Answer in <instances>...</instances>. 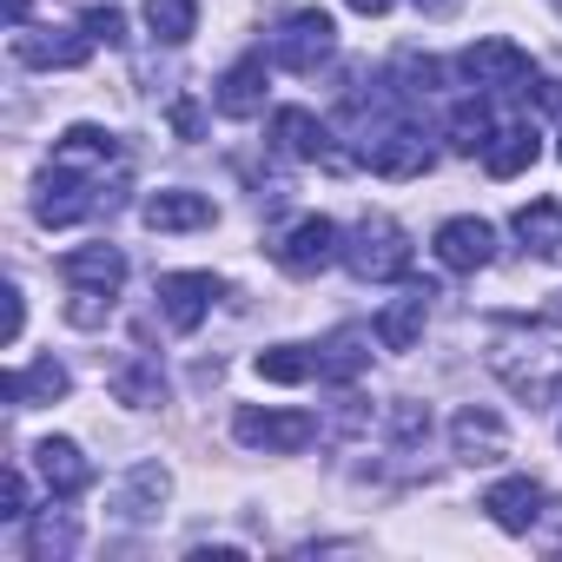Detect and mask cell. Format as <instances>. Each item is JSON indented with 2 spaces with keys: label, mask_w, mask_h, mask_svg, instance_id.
<instances>
[{
  "label": "cell",
  "mask_w": 562,
  "mask_h": 562,
  "mask_svg": "<svg viewBox=\"0 0 562 562\" xmlns=\"http://www.w3.org/2000/svg\"><path fill=\"white\" fill-rule=\"evenodd\" d=\"M490 371H496L516 397H529V404H549V397L562 391V351H555L549 338H529L522 325H503V331L490 338Z\"/></svg>",
  "instance_id": "1"
},
{
  "label": "cell",
  "mask_w": 562,
  "mask_h": 562,
  "mask_svg": "<svg viewBox=\"0 0 562 562\" xmlns=\"http://www.w3.org/2000/svg\"><path fill=\"white\" fill-rule=\"evenodd\" d=\"M345 265L364 278V285L404 278V271H411V238H404V225H397V218H384V212L358 218V225L345 232Z\"/></svg>",
  "instance_id": "2"
},
{
  "label": "cell",
  "mask_w": 562,
  "mask_h": 562,
  "mask_svg": "<svg viewBox=\"0 0 562 562\" xmlns=\"http://www.w3.org/2000/svg\"><path fill=\"white\" fill-rule=\"evenodd\" d=\"M331 54H338V21L318 14V8L285 14L271 34V67H285V74H318Z\"/></svg>",
  "instance_id": "3"
},
{
  "label": "cell",
  "mask_w": 562,
  "mask_h": 562,
  "mask_svg": "<svg viewBox=\"0 0 562 562\" xmlns=\"http://www.w3.org/2000/svg\"><path fill=\"white\" fill-rule=\"evenodd\" d=\"M232 437H238L245 450L299 457V450L318 437V417H305V411H238V417H232Z\"/></svg>",
  "instance_id": "4"
},
{
  "label": "cell",
  "mask_w": 562,
  "mask_h": 562,
  "mask_svg": "<svg viewBox=\"0 0 562 562\" xmlns=\"http://www.w3.org/2000/svg\"><path fill=\"white\" fill-rule=\"evenodd\" d=\"M457 74H463L470 87H490V93H529V54H522L516 41H503V34L463 47Z\"/></svg>",
  "instance_id": "5"
},
{
  "label": "cell",
  "mask_w": 562,
  "mask_h": 562,
  "mask_svg": "<svg viewBox=\"0 0 562 562\" xmlns=\"http://www.w3.org/2000/svg\"><path fill=\"white\" fill-rule=\"evenodd\" d=\"M100 205H113V192L100 199V179H93V172H67V166H47L41 199H34L41 225H74V218H87V212H100Z\"/></svg>",
  "instance_id": "6"
},
{
  "label": "cell",
  "mask_w": 562,
  "mask_h": 562,
  "mask_svg": "<svg viewBox=\"0 0 562 562\" xmlns=\"http://www.w3.org/2000/svg\"><path fill=\"white\" fill-rule=\"evenodd\" d=\"M271 258L285 265V271H299V278H312V271H325L331 258H345V232L331 225V218H318V212H305L285 238L271 245Z\"/></svg>",
  "instance_id": "7"
},
{
  "label": "cell",
  "mask_w": 562,
  "mask_h": 562,
  "mask_svg": "<svg viewBox=\"0 0 562 562\" xmlns=\"http://www.w3.org/2000/svg\"><path fill=\"white\" fill-rule=\"evenodd\" d=\"M364 166L378 179H424L437 166V153H430V139L417 126H384V133L364 139Z\"/></svg>",
  "instance_id": "8"
},
{
  "label": "cell",
  "mask_w": 562,
  "mask_h": 562,
  "mask_svg": "<svg viewBox=\"0 0 562 562\" xmlns=\"http://www.w3.org/2000/svg\"><path fill=\"white\" fill-rule=\"evenodd\" d=\"M153 299H159V312H166L172 331H199L205 312H212V299H218V278L212 271H166Z\"/></svg>",
  "instance_id": "9"
},
{
  "label": "cell",
  "mask_w": 562,
  "mask_h": 562,
  "mask_svg": "<svg viewBox=\"0 0 562 562\" xmlns=\"http://www.w3.org/2000/svg\"><path fill=\"white\" fill-rule=\"evenodd\" d=\"M490 258H496L490 218H443L437 225V265L443 271H483Z\"/></svg>",
  "instance_id": "10"
},
{
  "label": "cell",
  "mask_w": 562,
  "mask_h": 562,
  "mask_svg": "<svg viewBox=\"0 0 562 562\" xmlns=\"http://www.w3.org/2000/svg\"><path fill=\"white\" fill-rule=\"evenodd\" d=\"M542 483L536 476H503V483H490L483 490V509H490V522L496 529H509V536H529L536 529V516H542Z\"/></svg>",
  "instance_id": "11"
},
{
  "label": "cell",
  "mask_w": 562,
  "mask_h": 562,
  "mask_svg": "<svg viewBox=\"0 0 562 562\" xmlns=\"http://www.w3.org/2000/svg\"><path fill=\"white\" fill-rule=\"evenodd\" d=\"M139 218H146L153 232H205V225H218V205H212L205 192L166 186V192H153V199L139 205Z\"/></svg>",
  "instance_id": "12"
},
{
  "label": "cell",
  "mask_w": 562,
  "mask_h": 562,
  "mask_svg": "<svg viewBox=\"0 0 562 562\" xmlns=\"http://www.w3.org/2000/svg\"><path fill=\"white\" fill-rule=\"evenodd\" d=\"M60 278H67V292H106L113 299L126 285V258H120V245H80L60 258Z\"/></svg>",
  "instance_id": "13"
},
{
  "label": "cell",
  "mask_w": 562,
  "mask_h": 562,
  "mask_svg": "<svg viewBox=\"0 0 562 562\" xmlns=\"http://www.w3.org/2000/svg\"><path fill=\"white\" fill-rule=\"evenodd\" d=\"M450 443H457L463 463H503V457H509V430H503V417H496V411H476V404L450 417Z\"/></svg>",
  "instance_id": "14"
},
{
  "label": "cell",
  "mask_w": 562,
  "mask_h": 562,
  "mask_svg": "<svg viewBox=\"0 0 562 562\" xmlns=\"http://www.w3.org/2000/svg\"><path fill=\"white\" fill-rule=\"evenodd\" d=\"M430 285H411V292H397L384 312H378V345L384 351H417V338H424V318H430Z\"/></svg>",
  "instance_id": "15"
},
{
  "label": "cell",
  "mask_w": 562,
  "mask_h": 562,
  "mask_svg": "<svg viewBox=\"0 0 562 562\" xmlns=\"http://www.w3.org/2000/svg\"><path fill=\"white\" fill-rule=\"evenodd\" d=\"M34 470H41V483H47V496H80L87 483H93V463L80 457V443L74 437H47L41 450H34Z\"/></svg>",
  "instance_id": "16"
},
{
  "label": "cell",
  "mask_w": 562,
  "mask_h": 562,
  "mask_svg": "<svg viewBox=\"0 0 562 562\" xmlns=\"http://www.w3.org/2000/svg\"><path fill=\"white\" fill-rule=\"evenodd\" d=\"M271 139H278V153H292V159H331V166H338L325 120H312L305 106H278V113H271Z\"/></svg>",
  "instance_id": "17"
},
{
  "label": "cell",
  "mask_w": 562,
  "mask_h": 562,
  "mask_svg": "<svg viewBox=\"0 0 562 562\" xmlns=\"http://www.w3.org/2000/svg\"><path fill=\"white\" fill-rule=\"evenodd\" d=\"M93 34H14V54L27 60V67H87L93 60Z\"/></svg>",
  "instance_id": "18"
},
{
  "label": "cell",
  "mask_w": 562,
  "mask_h": 562,
  "mask_svg": "<svg viewBox=\"0 0 562 562\" xmlns=\"http://www.w3.org/2000/svg\"><path fill=\"white\" fill-rule=\"evenodd\" d=\"M212 106H218L225 120H251V113L265 106V54H245V60H238V67L218 80Z\"/></svg>",
  "instance_id": "19"
},
{
  "label": "cell",
  "mask_w": 562,
  "mask_h": 562,
  "mask_svg": "<svg viewBox=\"0 0 562 562\" xmlns=\"http://www.w3.org/2000/svg\"><path fill=\"white\" fill-rule=\"evenodd\" d=\"M371 338H378V331H364V325H345V331H331V338L318 345V378H331V384H351V378H364V364H371Z\"/></svg>",
  "instance_id": "20"
},
{
  "label": "cell",
  "mask_w": 562,
  "mask_h": 562,
  "mask_svg": "<svg viewBox=\"0 0 562 562\" xmlns=\"http://www.w3.org/2000/svg\"><path fill=\"white\" fill-rule=\"evenodd\" d=\"M113 133L106 126H67L60 139H54V166H67V172H106L113 166Z\"/></svg>",
  "instance_id": "21"
},
{
  "label": "cell",
  "mask_w": 562,
  "mask_h": 562,
  "mask_svg": "<svg viewBox=\"0 0 562 562\" xmlns=\"http://www.w3.org/2000/svg\"><path fill=\"white\" fill-rule=\"evenodd\" d=\"M536 153H542L536 126H496L490 146H483V172H490V179H516V172L536 166Z\"/></svg>",
  "instance_id": "22"
},
{
  "label": "cell",
  "mask_w": 562,
  "mask_h": 562,
  "mask_svg": "<svg viewBox=\"0 0 562 562\" xmlns=\"http://www.w3.org/2000/svg\"><path fill=\"white\" fill-rule=\"evenodd\" d=\"M0 397H8L14 411H27V404H54V397H67V364L41 358V364H27V371H8V378H0Z\"/></svg>",
  "instance_id": "23"
},
{
  "label": "cell",
  "mask_w": 562,
  "mask_h": 562,
  "mask_svg": "<svg viewBox=\"0 0 562 562\" xmlns=\"http://www.w3.org/2000/svg\"><path fill=\"white\" fill-rule=\"evenodd\" d=\"M113 397L133 404V411H153V404H166V371H159L153 358H126V364L113 371Z\"/></svg>",
  "instance_id": "24"
},
{
  "label": "cell",
  "mask_w": 562,
  "mask_h": 562,
  "mask_svg": "<svg viewBox=\"0 0 562 562\" xmlns=\"http://www.w3.org/2000/svg\"><path fill=\"white\" fill-rule=\"evenodd\" d=\"M516 238H522L536 258L562 251V205H555V199H529V205L516 212Z\"/></svg>",
  "instance_id": "25"
},
{
  "label": "cell",
  "mask_w": 562,
  "mask_h": 562,
  "mask_svg": "<svg viewBox=\"0 0 562 562\" xmlns=\"http://www.w3.org/2000/svg\"><path fill=\"white\" fill-rule=\"evenodd\" d=\"M146 27L166 47H186L199 34V0H146Z\"/></svg>",
  "instance_id": "26"
},
{
  "label": "cell",
  "mask_w": 562,
  "mask_h": 562,
  "mask_svg": "<svg viewBox=\"0 0 562 562\" xmlns=\"http://www.w3.org/2000/svg\"><path fill=\"white\" fill-rule=\"evenodd\" d=\"M265 384H305L312 371H318V351H305V345H271V351H258V364H251Z\"/></svg>",
  "instance_id": "27"
},
{
  "label": "cell",
  "mask_w": 562,
  "mask_h": 562,
  "mask_svg": "<svg viewBox=\"0 0 562 562\" xmlns=\"http://www.w3.org/2000/svg\"><path fill=\"white\" fill-rule=\"evenodd\" d=\"M450 153H483L490 146V133H496V120H490V106L483 100H463V106H450Z\"/></svg>",
  "instance_id": "28"
},
{
  "label": "cell",
  "mask_w": 562,
  "mask_h": 562,
  "mask_svg": "<svg viewBox=\"0 0 562 562\" xmlns=\"http://www.w3.org/2000/svg\"><path fill=\"white\" fill-rule=\"evenodd\" d=\"M166 496H172V476H166L159 463H139V470L126 476V490H120V509H126V516H153Z\"/></svg>",
  "instance_id": "29"
},
{
  "label": "cell",
  "mask_w": 562,
  "mask_h": 562,
  "mask_svg": "<svg viewBox=\"0 0 562 562\" xmlns=\"http://www.w3.org/2000/svg\"><path fill=\"white\" fill-rule=\"evenodd\" d=\"M74 542H80V529H74L67 516H60V522L41 516V522L27 529V555H74Z\"/></svg>",
  "instance_id": "30"
},
{
  "label": "cell",
  "mask_w": 562,
  "mask_h": 562,
  "mask_svg": "<svg viewBox=\"0 0 562 562\" xmlns=\"http://www.w3.org/2000/svg\"><path fill=\"white\" fill-rule=\"evenodd\" d=\"M100 47H126V14L120 8H87V21H80Z\"/></svg>",
  "instance_id": "31"
},
{
  "label": "cell",
  "mask_w": 562,
  "mask_h": 562,
  "mask_svg": "<svg viewBox=\"0 0 562 562\" xmlns=\"http://www.w3.org/2000/svg\"><path fill=\"white\" fill-rule=\"evenodd\" d=\"M0 516L8 522H27V476L8 463V476H0Z\"/></svg>",
  "instance_id": "32"
},
{
  "label": "cell",
  "mask_w": 562,
  "mask_h": 562,
  "mask_svg": "<svg viewBox=\"0 0 562 562\" xmlns=\"http://www.w3.org/2000/svg\"><path fill=\"white\" fill-rule=\"evenodd\" d=\"M106 312H113V299H106V292H74V305H67V318H74L80 331H93Z\"/></svg>",
  "instance_id": "33"
},
{
  "label": "cell",
  "mask_w": 562,
  "mask_h": 562,
  "mask_svg": "<svg viewBox=\"0 0 562 562\" xmlns=\"http://www.w3.org/2000/svg\"><path fill=\"white\" fill-rule=\"evenodd\" d=\"M0 299H8V345H21V325H27V292H21V285H8Z\"/></svg>",
  "instance_id": "34"
},
{
  "label": "cell",
  "mask_w": 562,
  "mask_h": 562,
  "mask_svg": "<svg viewBox=\"0 0 562 562\" xmlns=\"http://www.w3.org/2000/svg\"><path fill=\"white\" fill-rule=\"evenodd\" d=\"M172 133H179V139H199V133H205V120H199L192 100H172Z\"/></svg>",
  "instance_id": "35"
},
{
  "label": "cell",
  "mask_w": 562,
  "mask_h": 562,
  "mask_svg": "<svg viewBox=\"0 0 562 562\" xmlns=\"http://www.w3.org/2000/svg\"><path fill=\"white\" fill-rule=\"evenodd\" d=\"M351 14H391V0H345Z\"/></svg>",
  "instance_id": "36"
},
{
  "label": "cell",
  "mask_w": 562,
  "mask_h": 562,
  "mask_svg": "<svg viewBox=\"0 0 562 562\" xmlns=\"http://www.w3.org/2000/svg\"><path fill=\"white\" fill-rule=\"evenodd\" d=\"M27 8L34 0H8V27H27Z\"/></svg>",
  "instance_id": "37"
},
{
  "label": "cell",
  "mask_w": 562,
  "mask_h": 562,
  "mask_svg": "<svg viewBox=\"0 0 562 562\" xmlns=\"http://www.w3.org/2000/svg\"><path fill=\"white\" fill-rule=\"evenodd\" d=\"M424 14H457V0H417Z\"/></svg>",
  "instance_id": "38"
},
{
  "label": "cell",
  "mask_w": 562,
  "mask_h": 562,
  "mask_svg": "<svg viewBox=\"0 0 562 562\" xmlns=\"http://www.w3.org/2000/svg\"><path fill=\"white\" fill-rule=\"evenodd\" d=\"M555 153H562V146H555Z\"/></svg>",
  "instance_id": "39"
}]
</instances>
